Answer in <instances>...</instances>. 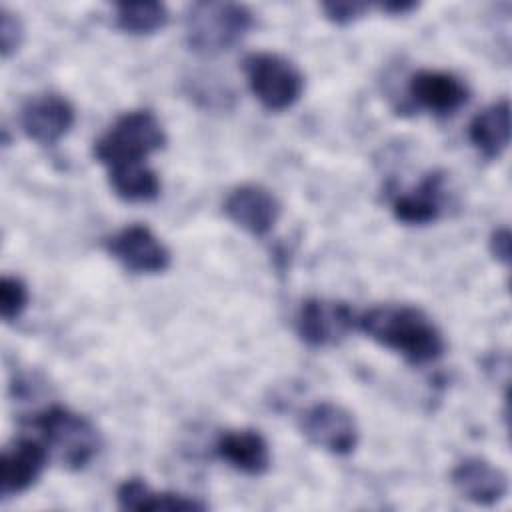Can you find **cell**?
I'll return each instance as SVG.
<instances>
[{"instance_id":"6da1fadb","label":"cell","mask_w":512,"mask_h":512,"mask_svg":"<svg viewBox=\"0 0 512 512\" xmlns=\"http://www.w3.org/2000/svg\"><path fill=\"white\" fill-rule=\"evenodd\" d=\"M356 326L370 340L414 366L432 364L446 350L440 328L416 306L380 304L360 314Z\"/></svg>"},{"instance_id":"7a4b0ae2","label":"cell","mask_w":512,"mask_h":512,"mask_svg":"<svg viewBox=\"0 0 512 512\" xmlns=\"http://www.w3.org/2000/svg\"><path fill=\"white\" fill-rule=\"evenodd\" d=\"M254 22V12L246 4L194 2L184 14V40L198 56H218L242 42Z\"/></svg>"},{"instance_id":"3957f363","label":"cell","mask_w":512,"mask_h":512,"mask_svg":"<svg viewBox=\"0 0 512 512\" xmlns=\"http://www.w3.org/2000/svg\"><path fill=\"white\" fill-rule=\"evenodd\" d=\"M166 146V132L150 110H130L114 120V124L94 142V158L108 170L142 164L146 158Z\"/></svg>"},{"instance_id":"277c9868","label":"cell","mask_w":512,"mask_h":512,"mask_svg":"<svg viewBox=\"0 0 512 512\" xmlns=\"http://www.w3.org/2000/svg\"><path fill=\"white\" fill-rule=\"evenodd\" d=\"M34 426L40 430L50 454L68 470L86 468L100 452L102 440L96 426L66 406L54 404L42 410Z\"/></svg>"},{"instance_id":"5b68a950","label":"cell","mask_w":512,"mask_h":512,"mask_svg":"<svg viewBox=\"0 0 512 512\" xmlns=\"http://www.w3.org/2000/svg\"><path fill=\"white\" fill-rule=\"evenodd\" d=\"M242 70L254 98L270 112L292 108L304 92V74L282 54L250 52L242 60Z\"/></svg>"},{"instance_id":"8992f818","label":"cell","mask_w":512,"mask_h":512,"mask_svg":"<svg viewBox=\"0 0 512 512\" xmlns=\"http://www.w3.org/2000/svg\"><path fill=\"white\" fill-rule=\"evenodd\" d=\"M302 436L316 448L334 456H348L356 450L360 430L354 416L336 402H316L300 414Z\"/></svg>"},{"instance_id":"52a82bcc","label":"cell","mask_w":512,"mask_h":512,"mask_svg":"<svg viewBox=\"0 0 512 512\" xmlns=\"http://www.w3.org/2000/svg\"><path fill=\"white\" fill-rule=\"evenodd\" d=\"M106 252L132 274H160L170 268L172 254L144 224H130L104 242Z\"/></svg>"},{"instance_id":"ba28073f","label":"cell","mask_w":512,"mask_h":512,"mask_svg":"<svg viewBox=\"0 0 512 512\" xmlns=\"http://www.w3.org/2000/svg\"><path fill=\"white\" fill-rule=\"evenodd\" d=\"M356 318L358 316L344 302L308 298L296 314V334L312 348L332 346L346 338V334L356 326Z\"/></svg>"},{"instance_id":"9c48e42d","label":"cell","mask_w":512,"mask_h":512,"mask_svg":"<svg viewBox=\"0 0 512 512\" xmlns=\"http://www.w3.org/2000/svg\"><path fill=\"white\" fill-rule=\"evenodd\" d=\"M74 106L56 92L32 96L20 110V128L32 142L54 146L74 126Z\"/></svg>"},{"instance_id":"30bf717a","label":"cell","mask_w":512,"mask_h":512,"mask_svg":"<svg viewBox=\"0 0 512 512\" xmlns=\"http://www.w3.org/2000/svg\"><path fill=\"white\" fill-rule=\"evenodd\" d=\"M50 460L44 440L18 438L4 446L0 456V496L2 500L30 490L42 476Z\"/></svg>"},{"instance_id":"8fae6325","label":"cell","mask_w":512,"mask_h":512,"mask_svg":"<svg viewBox=\"0 0 512 512\" xmlns=\"http://www.w3.org/2000/svg\"><path fill=\"white\" fill-rule=\"evenodd\" d=\"M226 218L252 236H266L278 222L282 206L274 192L260 184L236 186L224 200Z\"/></svg>"},{"instance_id":"7c38bea8","label":"cell","mask_w":512,"mask_h":512,"mask_svg":"<svg viewBox=\"0 0 512 512\" xmlns=\"http://www.w3.org/2000/svg\"><path fill=\"white\" fill-rule=\"evenodd\" d=\"M450 482L464 500L478 506L498 504L506 498L510 486L508 474L480 456L460 460L450 472Z\"/></svg>"},{"instance_id":"4fadbf2b","label":"cell","mask_w":512,"mask_h":512,"mask_svg":"<svg viewBox=\"0 0 512 512\" xmlns=\"http://www.w3.org/2000/svg\"><path fill=\"white\" fill-rule=\"evenodd\" d=\"M408 94L420 108L448 116L460 110L468 98V86L454 74L442 70H420L408 82Z\"/></svg>"},{"instance_id":"5bb4252c","label":"cell","mask_w":512,"mask_h":512,"mask_svg":"<svg viewBox=\"0 0 512 512\" xmlns=\"http://www.w3.org/2000/svg\"><path fill=\"white\" fill-rule=\"evenodd\" d=\"M214 452L234 470L246 476H262L268 472L272 456L266 438L252 428L228 430L220 434Z\"/></svg>"},{"instance_id":"9a60e30c","label":"cell","mask_w":512,"mask_h":512,"mask_svg":"<svg viewBox=\"0 0 512 512\" xmlns=\"http://www.w3.org/2000/svg\"><path fill=\"white\" fill-rule=\"evenodd\" d=\"M468 140L484 160H498L510 144V100L482 108L468 124Z\"/></svg>"},{"instance_id":"2e32d148","label":"cell","mask_w":512,"mask_h":512,"mask_svg":"<svg viewBox=\"0 0 512 512\" xmlns=\"http://www.w3.org/2000/svg\"><path fill=\"white\" fill-rule=\"evenodd\" d=\"M116 502L122 510L136 512H202L208 508L206 502L180 492H154L142 478H126L116 488Z\"/></svg>"},{"instance_id":"e0dca14e","label":"cell","mask_w":512,"mask_h":512,"mask_svg":"<svg viewBox=\"0 0 512 512\" xmlns=\"http://www.w3.org/2000/svg\"><path fill=\"white\" fill-rule=\"evenodd\" d=\"M442 204H444V174L430 172L424 176L418 188L394 198L392 214L398 222H404L410 226H424L440 218Z\"/></svg>"},{"instance_id":"ac0fdd59","label":"cell","mask_w":512,"mask_h":512,"mask_svg":"<svg viewBox=\"0 0 512 512\" xmlns=\"http://www.w3.org/2000/svg\"><path fill=\"white\" fill-rule=\"evenodd\" d=\"M108 182L114 194L124 202H150L160 194V178L146 164H126L108 170Z\"/></svg>"},{"instance_id":"d6986e66","label":"cell","mask_w":512,"mask_h":512,"mask_svg":"<svg viewBox=\"0 0 512 512\" xmlns=\"http://www.w3.org/2000/svg\"><path fill=\"white\" fill-rule=\"evenodd\" d=\"M168 10L156 0L120 2L114 8V24L118 30L132 36H148L160 32L168 24Z\"/></svg>"},{"instance_id":"ffe728a7","label":"cell","mask_w":512,"mask_h":512,"mask_svg":"<svg viewBox=\"0 0 512 512\" xmlns=\"http://www.w3.org/2000/svg\"><path fill=\"white\" fill-rule=\"evenodd\" d=\"M30 300L28 286L22 278L4 274L0 280V316L6 324L22 316Z\"/></svg>"},{"instance_id":"44dd1931","label":"cell","mask_w":512,"mask_h":512,"mask_svg":"<svg viewBox=\"0 0 512 512\" xmlns=\"http://www.w3.org/2000/svg\"><path fill=\"white\" fill-rule=\"evenodd\" d=\"M186 94L202 104L204 108H210V110H226L228 108V100L234 98V94L218 84L216 80H210V78H194V80H188V90Z\"/></svg>"},{"instance_id":"7402d4cb","label":"cell","mask_w":512,"mask_h":512,"mask_svg":"<svg viewBox=\"0 0 512 512\" xmlns=\"http://www.w3.org/2000/svg\"><path fill=\"white\" fill-rule=\"evenodd\" d=\"M24 40V26L18 14L8 8H0V54L2 58H10L18 52Z\"/></svg>"},{"instance_id":"603a6c76","label":"cell","mask_w":512,"mask_h":512,"mask_svg":"<svg viewBox=\"0 0 512 512\" xmlns=\"http://www.w3.org/2000/svg\"><path fill=\"white\" fill-rule=\"evenodd\" d=\"M320 10L324 14V18L336 26H348L356 20H360L362 16H366V12L370 10V4L366 2H322Z\"/></svg>"},{"instance_id":"cb8c5ba5","label":"cell","mask_w":512,"mask_h":512,"mask_svg":"<svg viewBox=\"0 0 512 512\" xmlns=\"http://www.w3.org/2000/svg\"><path fill=\"white\" fill-rule=\"evenodd\" d=\"M510 230L508 228H496L492 234H490V240H488V248H490V254L494 256V260L502 262V264H508L510 262Z\"/></svg>"},{"instance_id":"d4e9b609","label":"cell","mask_w":512,"mask_h":512,"mask_svg":"<svg viewBox=\"0 0 512 512\" xmlns=\"http://www.w3.org/2000/svg\"><path fill=\"white\" fill-rule=\"evenodd\" d=\"M418 2H410V0H388L380 4V10L390 14V16H406L414 10H418Z\"/></svg>"}]
</instances>
